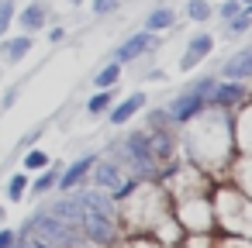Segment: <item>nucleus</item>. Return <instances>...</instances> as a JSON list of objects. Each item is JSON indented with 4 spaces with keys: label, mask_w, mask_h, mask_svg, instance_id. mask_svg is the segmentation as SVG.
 Wrapping results in <instances>:
<instances>
[{
    "label": "nucleus",
    "mask_w": 252,
    "mask_h": 248,
    "mask_svg": "<svg viewBox=\"0 0 252 248\" xmlns=\"http://www.w3.org/2000/svg\"><path fill=\"white\" fill-rule=\"evenodd\" d=\"M76 224H83V231H87L90 241H100V245L114 241V217L104 214V210H97V207H83L80 203V220Z\"/></svg>",
    "instance_id": "7ed1b4c3"
},
{
    "label": "nucleus",
    "mask_w": 252,
    "mask_h": 248,
    "mask_svg": "<svg viewBox=\"0 0 252 248\" xmlns=\"http://www.w3.org/2000/svg\"><path fill=\"white\" fill-rule=\"evenodd\" d=\"M28 231L35 234V245H52V248H80V234L73 224L52 217V214H35L28 220Z\"/></svg>",
    "instance_id": "f257e3e1"
},
{
    "label": "nucleus",
    "mask_w": 252,
    "mask_h": 248,
    "mask_svg": "<svg viewBox=\"0 0 252 248\" xmlns=\"http://www.w3.org/2000/svg\"><path fill=\"white\" fill-rule=\"evenodd\" d=\"M49 162H52V159H49L42 148H28V152H25V169H49Z\"/></svg>",
    "instance_id": "aec40b11"
},
{
    "label": "nucleus",
    "mask_w": 252,
    "mask_h": 248,
    "mask_svg": "<svg viewBox=\"0 0 252 248\" xmlns=\"http://www.w3.org/2000/svg\"><path fill=\"white\" fill-rule=\"evenodd\" d=\"M38 135H42V128H35L32 135H25V141H21V148H32V145L38 141Z\"/></svg>",
    "instance_id": "bb28decb"
},
{
    "label": "nucleus",
    "mask_w": 252,
    "mask_h": 248,
    "mask_svg": "<svg viewBox=\"0 0 252 248\" xmlns=\"http://www.w3.org/2000/svg\"><path fill=\"white\" fill-rule=\"evenodd\" d=\"M14 100H18V86H14V90H7V97H4V107H11Z\"/></svg>",
    "instance_id": "c85d7f7f"
},
{
    "label": "nucleus",
    "mask_w": 252,
    "mask_h": 248,
    "mask_svg": "<svg viewBox=\"0 0 252 248\" xmlns=\"http://www.w3.org/2000/svg\"><path fill=\"white\" fill-rule=\"evenodd\" d=\"M214 14H218L221 21H231L235 14H242V0H224V4H221V7H218Z\"/></svg>",
    "instance_id": "393cba45"
},
{
    "label": "nucleus",
    "mask_w": 252,
    "mask_h": 248,
    "mask_svg": "<svg viewBox=\"0 0 252 248\" xmlns=\"http://www.w3.org/2000/svg\"><path fill=\"white\" fill-rule=\"evenodd\" d=\"M14 245V231H0V248H11Z\"/></svg>",
    "instance_id": "cd10ccee"
},
{
    "label": "nucleus",
    "mask_w": 252,
    "mask_h": 248,
    "mask_svg": "<svg viewBox=\"0 0 252 248\" xmlns=\"http://www.w3.org/2000/svg\"><path fill=\"white\" fill-rule=\"evenodd\" d=\"M221 76H224V80H238V83L252 80V45H249V49H242V52H235V55L224 62Z\"/></svg>",
    "instance_id": "9d476101"
},
{
    "label": "nucleus",
    "mask_w": 252,
    "mask_h": 248,
    "mask_svg": "<svg viewBox=\"0 0 252 248\" xmlns=\"http://www.w3.org/2000/svg\"><path fill=\"white\" fill-rule=\"evenodd\" d=\"M49 214H52V217H59V220L76 224V220H80V203H76V196H73V200H56V203L49 207Z\"/></svg>",
    "instance_id": "dca6fc26"
},
{
    "label": "nucleus",
    "mask_w": 252,
    "mask_h": 248,
    "mask_svg": "<svg viewBox=\"0 0 252 248\" xmlns=\"http://www.w3.org/2000/svg\"><path fill=\"white\" fill-rule=\"evenodd\" d=\"M56 179H59V172H56V169H42V176L32 183V190H35V193H45V190H52V186H56Z\"/></svg>",
    "instance_id": "5701e85b"
},
{
    "label": "nucleus",
    "mask_w": 252,
    "mask_h": 248,
    "mask_svg": "<svg viewBox=\"0 0 252 248\" xmlns=\"http://www.w3.org/2000/svg\"><path fill=\"white\" fill-rule=\"evenodd\" d=\"M66 4H73V7H80V4H83V0H66Z\"/></svg>",
    "instance_id": "c756f323"
},
{
    "label": "nucleus",
    "mask_w": 252,
    "mask_h": 248,
    "mask_svg": "<svg viewBox=\"0 0 252 248\" xmlns=\"http://www.w3.org/2000/svg\"><path fill=\"white\" fill-rule=\"evenodd\" d=\"M173 25H176V11L166 7V4L152 7V11L145 14V31H169Z\"/></svg>",
    "instance_id": "ddd939ff"
},
{
    "label": "nucleus",
    "mask_w": 252,
    "mask_h": 248,
    "mask_svg": "<svg viewBox=\"0 0 252 248\" xmlns=\"http://www.w3.org/2000/svg\"><path fill=\"white\" fill-rule=\"evenodd\" d=\"M111 104H114V90H97V93L87 100V114H90V117L107 114V110H111Z\"/></svg>",
    "instance_id": "f3484780"
},
{
    "label": "nucleus",
    "mask_w": 252,
    "mask_h": 248,
    "mask_svg": "<svg viewBox=\"0 0 252 248\" xmlns=\"http://www.w3.org/2000/svg\"><path fill=\"white\" fill-rule=\"evenodd\" d=\"M211 86H214V76L193 80L187 90H180V93L173 97V104H169L166 117H169V121H176V124H183V121L197 117V114L207 107V93H211Z\"/></svg>",
    "instance_id": "f03ea898"
},
{
    "label": "nucleus",
    "mask_w": 252,
    "mask_h": 248,
    "mask_svg": "<svg viewBox=\"0 0 252 248\" xmlns=\"http://www.w3.org/2000/svg\"><path fill=\"white\" fill-rule=\"evenodd\" d=\"M211 49H214V38L207 35V31H197L190 42H187V49H183V55H180V69L183 73H190V69H197L207 55H211Z\"/></svg>",
    "instance_id": "423d86ee"
},
{
    "label": "nucleus",
    "mask_w": 252,
    "mask_h": 248,
    "mask_svg": "<svg viewBox=\"0 0 252 248\" xmlns=\"http://www.w3.org/2000/svg\"><path fill=\"white\" fill-rule=\"evenodd\" d=\"M14 14H18V0H0V38L14 25Z\"/></svg>",
    "instance_id": "6ab92c4d"
},
{
    "label": "nucleus",
    "mask_w": 252,
    "mask_h": 248,
    "mask_svg": "<svg viewBox=\"0 0 252 248\" xmlns=\"http://www.w3.org/2000/svg\"><path fill=\"white\" fill-rule=\"evenodd\" d=\"M238 100H245V83H238V80H224V83H214L211 86V93H207V104L211 107H235Z\"/></svg>",
    "instance_id": "0eeeda50"
},
{
    "label": "nucleus",
    "mask_w": 252,
    "mask_h": 248,
    "mask_svg": "<svg viewBox=\"0 0 252 248\" xmlns=\"http://www.w3.org/2000/svg\"><path fill=\"white\" fill-rule=\"evenodd\" d=\"M145 107V93L138 90V93H128L125 100H118V104H111V110H107V121L118 128V124H128L138 110Z\"/></svg>",
    "instance_id": "1a4fd4ad"
},
{
    "label": "nucleus",
    "mask_w": 252,
    "mask_h": 248,
    "mask_svg": "<svg viewBox=\"0 0 252 248\" xmlns=\"http://www.w3.org/2000/svg\"><path fill=\"white\" fill-rule=\"evenodd\" d=\"M125 159L138 169V172H152L156 169V152H152V141L145 131H135L125 138Z\"/></svg>",
    "instance_id": "20e7f679"
},
{
    "label": "nucleus",
    "mask_w": 252,
    "mask_h": 248,
    "mask_svg": "<svg viewBox=\"0 0 252 248\" xmlns=\"http://www.w3.org/2000/svg\"><path fill=\"white\" fill-rule=\"evenodd\" d=\"M121 7V0H90V11L97 14V18H107V14H114Z\"/></svg>",
    "instance_id": "b1692460"
},
{
    "label": "nucleus",
    "mask_w": 252,
    "mask_h": 248,
    "mask_svg": "<svg viewBox=\"0 0 252 248\" xmlns=\"http://www.w3.org/2000/svg\"><path fill=\"white\" fill-rule=\"evenodd\" d=\"M245 4H252V0H242V7H245Z\"/></svg>",
    "instance_id": "2f4dec72"
},
{
    "label": "nucleus",
    "mask_w": 252,
    "mask_h": 248,
    "mask_svg": "<svg viewBox=\"0 0 252 248\" xmlns=\"http://www.w3.org/2000/svg\"><path fill=\"white\" fill-rule=\"evenodd\" d=\"M228 25V35H245L249 28H252V14L249 11H242V14H235L231 21H224Z\"/></svg>",
    "instance_id": "4be33fe9"
},
{
    "label": "nucleus",
    "mask_w": 252,
    "mask_h": 248,
    "mask_svg": "<svg viewBox=\"0 0 252 248\" xmlns=\"http://www.w3.org/2000/svg\"><path fill=\"white\" fill-rule=\"evenodd\" d=\"M11 248H32V245H11Z\"/></svg>",
    "instance_id": "7c9ffc66"
},
{
    "label": "nucleus",
    "mask_w": 252,
    "mask_h": 248,
    "mask_svg": "<svg viewBox=\"0 0 252 248\" xmlns=\"http://www.w3.org/2000/svg\"><path fill=\"white\" fill-rule=\"evenodd\" d=\"M25 190H28V176H25V172H14V176L7 179V196H11V200H21Z\"/></svg>",
    "instance_id": "412c9836"
},
{
    "label": "nucleus",
    "mask_w": 252,
    "mask_h": 248,
    "mask_svg": "<svg viewBox=\"0 0 252 248\" xmlns=\"http://www.w3.org/2000/svg\"><path fill=\"white\" fill-rule=\"evenodd\" d=\"M32 35H11V38H0V55H4L11 66L14 62H21V59H28V52H32Z\"/></svg>",
    "instance_id": "9b49d317"
},
{
    "label": "nucleus",
    "mask_w": 252,
    "mask_h": 248,
    "mask_svg": "<svg viewBox=\"0 0 252 248\" xmlns=\"http://www.w3.org/2000/svg\"><path fill=\"white\" fill-rule=\"evenodd\" d=\"M187 18L204 25V21H211V18H214V7L207 4V0H190V4H187Z\"/></svg>",
    "instance_id": "a211bd4d"
},
{
    "label": "nucleus",
    "mask_w": 252,
    "mask_h": 248,
    "mask_svg": "<svg viewBox=\"0 0 252 248\" xmlns=\"http://www.w3.org/2000/svg\"><path fill=\"white\" fill-rule=\"evenodd\" d=\"M94 162H97L94 155H80V159H76V162H73L59 179H56V183H59V190H73V186H80V179L94 169Z\"/></svg>",
    "instance_id": "f8f14e48"
},
{
    "label": "nucleus",
    "mask_w": 252,
    "mask_h": 248,
    "mask_svg": "<svg viewBox=\"0 0 252 248\" xmlns=\"http://www.w3.org/2000/svg\"><path fill=\"white\" fill-rule=\"evenodd\" d=\"M156 49V31H135V35H128L121 45H118V52H114V62H135V59H142L145 52H152Z\"/></svg>",
    "instance_id": "39448f33"
},
{
    "label": "nucleus",
    "mask_w": 252,
    "mask_h": 248,
    "mask_svg": "<svg viewBox=\"0 0 252 248\" xmlns=\"http://www.w3.org/2000/svg\"><path fill=\"white\" fill-rule=\"evenodd\" d=\"M63 38H66V28H63V25H56V28L49 31V42H63Z\"/></svg>",
    "instance_id": "a878e982"
},
{
    "label": "nucleus",
    "mask_w": 252,
    "mask_h": 248,
    "mask_svg": "<svg viewBox=\"0 0 252 248\" xmlns=\"http://www.w3.org/2000/svg\"><path fill=\"white\" fill-rule=\"evenodd\" d=\"M121 62H107V66H100L97 69V76H94V90H114L118 86V80H121Z\"/></svg>",
    "instance_id": "2eb2a0df"
},
{
    "label": "nucleus",
    "mask_w": 252,
    "mask_h": 248,
    "mask_svg": "<svg viewBox=\"0 0 252 248\" xmlns=\"http://www.w3.org/2000/svg\"><path fill=\"white\" fill-rule=\"evenodd\" d=\"M49 18H52L49 0H35V4H28L25 11H18V14H14V21L21 25V31H25V35H28V31H42Z\"/></svg>",
    "instance_id": "6e6552de"
},
{
    "label": "nucleus",
    "mask_w": 252,
    "mask_h": 248,
    "mask_svg": "<svg viewBox=\"0 0 252 248\" xmlns=\"http://www.w3.org/2000/svg\"><path fill=\"white\" fill-rule=\"evenodd\" d=\"M94 179L104 190H118L121 186V169L114 162H94Z\"/></svg>",
    "instance_id": "4468645a"
}]
</instances>
